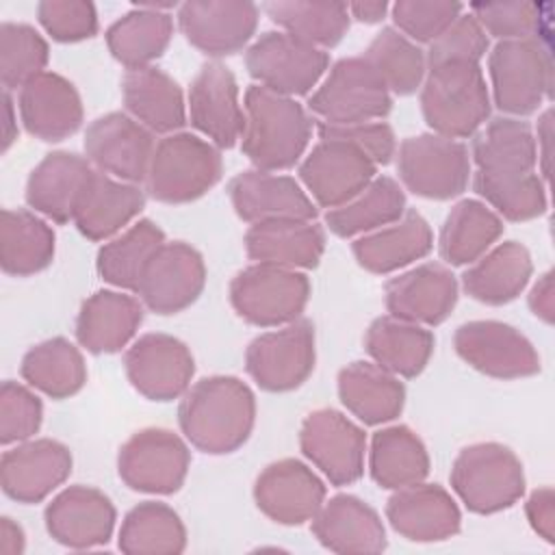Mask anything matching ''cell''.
I'll return each mask as SVG.
<instances>
[{"mask_svg": "<svg viewBox=\"0 0 555 555\" xmlns=\"http://www.w3.org/2000/svg\"><path fill=\"white\" fill-rule=\"evenodd\" d=\"M254 423L256 397L234 375L202 377L180 397V431L202 453H234L249 440Z\"/></svg>", "mask_w": 555, "mask_h": 555, "instance_id": "1", "label": "cell"}, {"mask_svg": "<svg viewBox=\"0 0 555 555\" xmlns=\"http://www.w3.org/2000/svg\"><path fill=\"white\" fill-rule=\"evenodd\" d=\"M245 126L241 150L256 169L284 171L295 167L306 154L314 117L295 98L249 85L243 98Z\"/></svg>", "mask_w": 555, "mask_h": 555, "instance_id": "2", "label": "cell"}, {"mask_svg": "<svg viewBox=\"0 0 555 555\" xmlns=\"http://www.w3.org/2000/svg\"><path fill=\"white\" fill-rule=\"evenodd\" d=\"M418 91L423 117L436 134L462 141L490 119L492 100L481 63L447 61L431 65Z\"/></svg>", "mask_w": 555, "mask_h": 555, "instance_id": "3", "label": "cell"}, {"mask_svg": "<svg viewBox=\"0 0 555 555\" xmlns=\"http://www.w3.org/2000/svg\"><path fill=\"white\" fill-rule=\"evenodd\" d=\"M223 176L221 150L193 132H173L156 141L145 193L163 204H189L206 195Z\"/></svg>", "mask_w": 555, "mask_h": 555, "instance_id": "4", "label": "cell"}, {"mask_svg": "<svg viewBox=\"0 0 555 555\" xmlns=\"http://www.w3.org/2000/svg\"><path fill=\"white\" fill-rule=\"evenodd\" d=\"M451 490L473 514H496L525 494L520 457L501 442H473L464 447L449 473Z\"/></svg>", "mask_w": 555, "mask_h": 555, "instance_id": "5", "label": "cell"}, {"mask_svg": "<svg viewBox=\"0 0 555 555\" xmlns=\"http://www.w3.org/2000/svg\"><path fill=\"white\" fill-rule=\"evenodd\" d=\"M490 100L509 117L535 113L551 93L553 65L544 39L496 41L488 52Z\"/></svg>", "mask_w": 555, "mask_h": 555, "instance_id": "6", "label": "cell"}, {"mask_svg": "<svg viewBox=\"0 0 555 555\" xmlns=\"http://www.w3.org/2000/svg\"><path fill=\"white\" fill-rule=\"evenodd\" d=\"M306 104L314 121L345 126L384 119L392 108V95L360 54L336 61Z\"/></svg>", "mask_w": 555, "mask_h": 555, "instance_id": "7", "label": "cell"}, {"mask_svg": "<svg viewBox=\"0 0 555 555\" xmlns=\"http://www.w3.org/2000/svg\"><path fill=\"white\" fill-rule=\"evenodd\" d=\"M397 173L401 184L425 199H453L462 195L473 176L468 145L436 132L405 137L397 145Z\"/></svg>", "mask_w": 555, "mask_h": 555, "instance_id": "8", "label": "cell"}, {"mask_svg": "<svg viewBox=\"0 0 555 555\" xmlns=\"http://www.w3.org/2000/svg\"><path fill=\"white\" fill-rule=\"evenodd\" d=\"M310 299V280L299 269L254 262L230 282L234 312L256 327H280L299 319Z\"/></svg>", "mask_w": 555, "mask_h": 555, "instance_id": "9", "label": "cell"}, {"mask_svg": "<svg viewBox=\"0 0 555 555\" xmlns=\"http://www.w3.org/2000/svg\"><path fill=\"white\" fill-rule=\"evenodd\" d=\"M247 74L256 85L288 95H308L330 69V54L284 30H267L245 50Z\"/></svg>", "mask_w": 555, "mask_h": 555, "instance_id": "10", "label": "cell"}, {"mask_svg": "<svg viewBox=\"0 0 555 555\" xmlns=\"http://www.w3.org/2000/svg\"><path fill=\"white\" fill-rule=\"evenodd\" d=\"M314 364V325L304 317L262 332L245 351V369L249 377L267 392H288L299 388L312 375Z\"/></svg>", "mask_w": 555, "mask_h": 555, "instance_id": "11", "label": "cell"}, {"mask_svg": "<svg viewBox=\"0 0 555 555\" xmlns=\"http://www.w3.org/2000/svg\"><path fill=\"white\" fill-rule=\"evenodd\" d=\"M191 466L186 438L167 427L134 431L117 453L119 479L137 492L173 494L182 488Z\"/></svg>", "mask_w": 555, "mask_h": 555, "instance_id": "12", "label": "cell"}, {"mask_svg": "<svg viewBox=\"0 0 555 555\" xmlns=\"http://www.w3.org/2000/svg\"><path fill=\"white\" fill-rule=\"evenodd\" d=\"M453 347L470 369L494 379H522L542 369L533 343L514 325L494 319L462 323L453 334Z\"/></svg>", "mask_w": 555, "mask_h": 555, "instance_id": "13", "label": "cell"}, {"mask_svg": "<svg viewBox=\"0 0 555 555\" xmlns=\"http://www.w3.org/2000/svg\"><path fill=\"white\" fill-rule=\"evenodd\" d=\"M299 449L332 486H349L364 473L366 434L334 408L312 410L299 429Z\"/></svg>", "mask_w": 555, "mask_h": 555, "instance_id": "14", "label": "cell"}, {"mask_svg": "<svg viewBox=\"0 0 555 555\" xmlns=\"http://www.w3.org/2000/svg\"><path fill=\"white\" fill-rule=\"evenodd\" d=\"M124 371L132 388L150 401L180 399L195 375L191 349L176 336L150 332L124 353Z\"/></svg>", "mask_w": 555, "mask_h": 555, "instance_id": "15", "label": "cell"}, {"mask_svg": "<svg viewBox=\"0 0 555 555\" xmlns=\"http://www.w3.org/2000/svg\"><path fill=\"white\" fill-rule=\"evenodd\" d=\"M85 156L89 163L117 180L141 184L147 178L156 147L154 132L121 111L95 117L85 132Z\"/></svg>", "mask_w": 555, "mask_h": 555, "instance_id": "16", "label": "cell"}, {"mask_svg": "<svg viewBox=\"0 0 555 555\" xmlns=\"http://www.w3.org/2000/svg\"><path fill=\"white\" fill-rule=\"evenodd\" d=\"M176 20L184 39L217 61L249 48L260 9L247 0H191L178 7Z\"/></svg>", "mask_w": 555, "mask_h": 555, "instance_id": "17", "label": "cell"}, {"mask_svg": "<svg viewBox=\"0 0 555 555\" xmlns=\"http://www.w3.org/2000/svg\"><path fill=\"white\" fill-rule=\"evenodd\" d=\"M375 176L377 165L366 154L336 139H319L299 163L306 193L327 210L353 199Z\"/></svg>", "mask_w": 555, "mask_h": 555, "instance_id": "18", "label": "cell"}, {"mask_svg": "<svg viewBox=\"0 0 555 555\" xmlns=\"http://www.w3.org/2000/svg\"><path fill=\"white\" fill-rule=\"evenodd\" d=\"M206 286V262L184 241H165L147 262L137 295L156 314H178L197 301Z\"/></svg>", "mask_w": 555, "mask_h": 555, "instance_id": "19", "label": "cell"}, {"mask_svg": "<svg viewBox=\"0 0 555 555\" xmlns=\"http://www.w3.org/2000/svg\"><path fill=\"white\" fill-rule=\"evenodd\" d=\"M186 115L189 124L219 150H230L241 141L245 108L228 65L208 61L199 67L189 87Z\"/></svg>", "mask_w": 555, "mask_h": 555, "instance_id": "20", "label": "cell"}, {"mask_svg": "<svg viewBox=\"0 0 555 555\" xmlns=\"http://www.w3.org/2000/svg\"><path fill=\"white\" fill-rule=\"evenodd\" d=\"M327 499L325 481L301 460L282 457L267 464L254 481L258 509L278 525L310 522Z\"/></svg>", "mask_w": 555, "mask_h": 555, "instance_id": "21", "label": "cell"}, {"mask_svg": "<svg viewBox=\"0 0 555 555\" xmlns=\"http://www.w3.org/2000/svg\"><path fill=\"white\" fill-rule=\"evenodd\" d=\"M69 447L54 438H28L7 449L0 457V486L17 503L48 499L72 475Z\"/></svg>", "mask_w": 555, "mask_h": 555, "instance_id": "22", "label": "cell"}, {"mask_svg": "<svg viewBox=\"0 0 555 555\" xmlns=\"http://www.w3.org/2000/svg\"><path fill=\"white\" fill-rule=\"evenodd\" d=\"M460 297L457 278L444 262H421L384 286L388 314L425 327H436L449 319Z\"/></svg>", "mask_w": 555, "mask_h": 555, "instance_id": "23", "label": "cell"}, {"mask_svg": "<svg viewBox=\"0 0 555 555\" xmlns=\"http://www.w3.org/2000/svg\"><path fill=\"white\" fill-rule=\"evenodd\" d=\"M117 512L113 501L93 486L63 488L43 512L50 538L67 548H95L106 544L115 531Z\"/></svg>", "mask_w": 555, "mask_h": 555, "instance_id": "24", "label": "cell"}, {"mask_svg": "<svg viewBox=\"0 0 555 555\" xmlns=\"http://www.w3.org/2000/svg\"><path fill=\"white\" fill-rule=\"evenodd\" d=\"M234 212L249 225L275 219L314 221L319 210L306 189L291 176L264 169H245L228 182Z\"/></svg>", "mask_w": 555, "mask_h": 555, "instance_id": "25", "label": "cell"}, {"mask_svg": "<svg viewBox=\"0 0 555 555\" xmlns=\"http://www.w3.org/2000/svg\"><path fill=\"white\" fill-rule=\"evenodd\" d=\"M17 111L26 132L46 143L69 139L85 121V108L76 85L48 69L20 89Z\"/></svg>", "mask_w": 555, "mask_h": 555, "instance_id": "26", "label": "cell"}, {"mask_svg": "<svg viewBox=\"0 0 555 555\" xmlns=\"http://www.w3.org/2000/svg\"><path fill=\"white\" fill-rule=\"evenodd\" d=\"M386 520L410 542H442L462 529V512L451 492L427 481L392 490Z\"/></svg>", "mask_w": 555, "mask_h": 555, "instance_id": "27", "label": "cell"}, {"mask_svg": "<svg viewBox=\"0 0 555 555\" xmlns=\"http://www.w3.org/2000/svg\"><path fill=\"white\" fill-rule=\"evenodd\" d=\"M95 167L87 156L56 150L46 154L26 180V204L37 215L56 223L74 221Z\"/></svg>", "mask_w": 555, "mask_h": 555, "instance_id": "28", "label": "cell"}, {"mask_svg": "<svg viewBox=\"0 0 555 555\" xmlns=\"http://www.w3.org/2000/svg\"><path fill=\"white\" fill-rule=\"evenodd\" d=\"M312 535L332 553L369 555L388 546L382 516L356 494H334L310 520Z\"/></svg>", "mask_w": 555, "mask_h": 555, "instance_id": "29", "label": "cell"}, {"mask_svg": "<svg viewBox=\"0 0 555 555\" xmlns=\"http://www.w3.org/2000/svg\"><path fill=\"white\" fill-rule=\"evenodd\" d=\"M143 301L128 291L102 288L89 295L76 317V338L89 353H117L143 323Z\"/></svg>", "mask_w": 555, "mask_h": 555, "instance_id": "30", "label": "cell"}, {"mask_svg": "<svg viewBox=\"0 0 555 555\" xmlns=\"http://www.w3.org/2000/svg\"><path fill=\"white\" fill-rule=\"evenodd\" d=\"M434 249V232L427 219L408 208L397 221L353 238L351 251L358 264L375 275L401 271Z\"/></svg>", "mask_w": 555, "mask_h": 555, "instance_id": "31", "label": "cell"}, {"mask_svg": "<svg viewBox=\"0 0 555 555\" xmlns=\"http://www.w3.org/2000/svg\"><path fill=\"white\" fill-rule=\"evenodd\" d=\"M126 113L154 134H173L189 124L182 87L156 65L126 69L121 76Z\"/></svg>", "mask_w": 555, "mask_h": 555, "instance_id": "32", "label": "cell"}, {"mask_svg": "<svg viewBox=\"0 0 555 555\" xmlns=\"http://www.w3.org/2000/svg\"><path fill=\"white\" fill-rule=\"evenodd\" d=\"M143 208L145 189L141 184L124 182L95 169L72 223L89 241H108L124 232Z\"/></svg>", "mask_w": 555, "mask_h": 555, "instance_id": "33", "label": "cell"}, {"mask_svg": "<svg viewBox=\"0 0 555 555\" xmlns=\"http://www.w3.org/2000/svg\"><path fill=\"white\" fill-rule=\"evenodd\" d=\"M243 243L254 262L304 271L321 262L325 230L308 219H275L249 225Z\"/></svg>", "mask_w": 555, "mask_h": 555, "instance_id": "34", "label": "cell"}, {"mask_svg": "<svg viewBox=\"0 0 555 555\" xmlns=\"http://www.w3.org/2000/svg\"><path fill=\"white\" fill-rule=\"evenodd\" d=\"M338 399L360 423L384 425L403 412L405 386L373 360H356L338 373Z\"/></svg>", "mask_w": 555, "mask_h": 555, "instance_id": "35", "label": "cell"}, {"mask_svg": "<svg viewBox=\"0 0 555 555\" xmlns=\"http://www.w3.org/2000/svg\"><path fill=\"white\" fill-rule=\"evenodd\" d=\"M533 275L529 249L518 241L492 245L481 258L462 273L464 293L486 306H503L514 301Z\"/></svg>", "mask_w": 555, "mask_h": 555, "instance_id": "36", "label": "cell"}, {"mask_svg": "<svg viewBox=\"0 0 555 555\" xmlns=\"http://www.w3.org/2000/svg\"><path fill=\"white\" fill-rule=\"evenodd\" d=\"M470 160L486 176H518L538 171L533 128L509 115L488 119L470 143Z\"/></svg>", "mask_w": 555, "mask_h": 555, "instance_id": "37", "label": "cell"}, {"mask_svg": "<svg viewBox=\"0 0 555 555\" xmlns=\"http://www.w3.org/2000/svg\"><path fill=\"white\" fill-rule=\"evenodd\" d=\"M436 338L425 325L382 314L364 332L369 358L397 377L410 379L425 371L434 356Z\"/></svg>", "mask_w": 555, "mask_h": 555, "instance_id": "38", "label": "cell"}, {"mask_svg": "<svg viewBox=\"0 0 555 555\" xmlns=\"http://www.w3.org/2000/svg\"><path fill=\"white\" fill-rule=\"evenodd\" d=\"M366 455L371 479L384 490H399L425 481L431 468L425 442L408 425L377 429L371 436Z\"/></svg>", "mask_w": 555, "mask_h": 555, "instance_id": "39", "label": "cell"}, {"mask_svg": "<svg viewBox=\"0 0 555 555\" xmlns=\"http://www.w3.org/2000/svg\"><path fill=\"white\" fill-rule=\"evenodd\" d=\"M56 234L52 225L26 208H4L0 217V264L7 275L28 278L54 260Z\"/></svg>", "mask_w": 555, "mask_h": 555, "instance_id": "40", "label": "cell"}, {"mask_svg": "<svg viewBox=\"0 0 555 555\" xmlns=\"http://www.w3.org/2000/svg\"><path fill=\"white\" fill-rule=\"evenodd\" d=\"M173 37V17L169 11H156L134 4L128 13L106 28V48L126 69L150 67L165 54Z\"/></svg>", "mask_w": 555, "mask_h": 555, "instance_id": "41", "label": "cell"}, {"mask_svg": "<svg viewBox=\"0 0 555 555\" xmlns=\"http://www.w3.org/2000/svg\"><path fill=\"white\" fill-rule=\"evenodd\" d=\"M503 219L481 199H460L444 217L438 251L447 267H464L481 258L503 234Z\"/></svg>", "mask_w": 555, "mask_h": 555, "instance_id": "42", "label": "cell"}, {"mask_svg": "<svg viewBox=\"0 0 555 555\" xmlns=\"http://www.w3.org/2000/svg\"><path fill=\"white\" fill-rule=\"evenodd\" d=\"M405 206L403 186L390 176H375L353 199L325 212V225L340 238H358L397 221Z\"/></svg>", "mask_w": 555, "mask_h": 555, "instance_id": "43", "label": "cell"}, {"mask_svg": "<svg viewBox=\"0 0 555 555\" xmlns=\"http://www.w3.org/2000/svg\"><path fill=\"white\" fill-rule=\"evenodd\" d=\"M165 241V232L158 223L139 219L98 249L95 269L113 288L137 293L147 262Z\"/></svg>", "mask_w": 555, "mask_h": 555, "instance_id": "44", "label": "cell"}, {"mask_svg": "<svg viewBox=\"0 0 555 555\" xmlns=\"http://www.w3.org/2000/svg\"><path fill=\"white\" fill-rule=\"evenodd\" d=\"M20 373L28 386L50 399H69L87 384L85 356L63 336L33 345L22 358Z\"/></svg>", "mask_w": 555, "mask_h": 555, "instance_id": "45", "label": "cell"}, {"mask_svg": "<svg viewBox=\"0 0 555 555\" xmlns=\"http://www.w3.org/2000/svg\"><path fill=\"white\" fill-rule=\"evenodd\" d=\"M117 546L128 555H178L186 548V527L167 503L143 501L124 516Z\"/></svg>", "mask_w": 555, "mask_h": 555, "instance_id": "46", "label": "cell"}, {"mask_svg": "<svg viewBox=\"0 0 555 555\" xmlns=\"http://www.w3.org/2000/svg\"><path fill=\"white\" fill-rule=\"evenodd\" d=\"M264 13L271 17L278 30H284L325 52L338 46L351 26V15L345 2L273 0L264 4Z\"/></svg>", "mask_w": 555, "mask_h": 555, "instance_id": "47", "label": "cell"}, {"mask_svg": "<svg viewBox=\"0 0 555 555\" xmlns=\"http://www.w3.org/2000/svg\"><path fill=\"white\" fill-rule=\"evenodd\" d=\"M362 56L377 72L390 95L416 93L427 74L425 50L395 26H384L369 41Z\"/></svg>", "mask_w": 555, "mask_h": 555, "instance_id": "48", "label": "cell"}, {"mask_svg": "<svg viewBox=\"0 0 555 555\" xmlns=\"http://www.w3.org/2000/svg\"><path fill=\"white\" fill-rule=\"evenodd\" d=\"M470 184L481 202L501 219L520 223L546 212V182L538 171L518 176H486L475 171Z\"/></svg>", "mask_w": 555, "mask_h": 555, "instance_id": "49", "label": "cell"}, {"mask_svg": "<svg viewBox=\"0 0 555 555\" xmlns=\"http://www.w3.org/2000/svg\"><path fill=\"white\" fill-rule=\"evenodd\" d=\"M50 46L30 24H0V80L4 91L22 89L28 80L46 72Z\"/></svg>", "mask_w": 555, "mask_h": 555, "instance_id": "50", "label": "cell"}, {"mask_svg": "<svg viewBox=\"0 0 555 555\" xmlns=\"http://www.w3.org/2000/svg\"><path fill=\"white\" fill-rule=\"evenodd\" d=\"M473 17L496 41L509 39H542L544 15L535 2H475L468 7Z\"/></svg>", "mask_w": 555, "mask_h": 555, "instance_id": "51", "label": "cell"}, {"mask_svg": "<svg viewBox=\"0 0 555 555\" xmlns=\"http://www.w3.org/2000/svg\"><path fill=\"white\" fill-rule=\"evenodd\" d=\"M464 11L460 2L438 0H399L390 7L395 28L418 46H429Z\"/></svg>", "mask_w": 555, "mask_h": 555, "instance_id": "52", "label": "cell"}, {"mask_svg": "<svg viewBox=\"0 0 555 555\" xmlns=\"http://www.w3.org/2000/svg\"><path fill=\"white\" fill-rule=\"evenodd\" d=\"M43 423V403L20 382L7 379L0 386V442L4 447L33 438Z\"/></svg>", "mask_w": 555, "mask_h": 555, "instance_id": "53", "label": "cell"}, {"mask_svg": "<svg viewBox=\"0 0 555 555\" xmlns=\"http://www.w3.org/2000/svg\"><path fill=\"white\" fill-rule=\"evenodd\" d=\"M488 50H490V37L473 17L470 11H462L453 20V24L427 46L425 61H427V67L447 63V61L479 63Z\"/></svg>", "mask_w": 555, "mask_h": 555, "instance_id": "54", "label": "cell"}, {"mask_svg": "<svg viewBox=\"0 0 555 555\" xmlns=\"http://www.w3.org/2000/svg\"><path fill=\"white\" fill-rule=\"evenodd\" d=\"M41 28L59 43H76L98 33V11L87 0H43L37 4Z\"/></svg>", "mask_w": 555, "mask_h": 555, "instance_id": "55", "label": "cell"}, {"mask_svg": "<svg viewBox=\"0 0 555 555\" xmlns=\"http://www.w3.org/2000/svg\"><path fill=\"white\" fill-rule=\"evenodd\" d=\"M317 134H319V139H336V141H345V143L358 147L377 167L388 165L395 158L397 145H399L392 126L386 124L384 119L362 121V124H345V126H332V124L317 121Z\"/></svg>", "mask_w": 555, "mask_h": 555, "instance_id": "56", "label": "cell"}, {"mask_svg": "<svg viewBox=\"0 0 555 555\" xmlns=\"http://www.w3.org/2000/svg\"><path fill=\"white\" fill-rule=\"evenodd\" d=\"M525 514L531 529L548 544L555 542V494L551 486L535 488L525 501Z\"/></svg>", "mask_w": 555, "mask_h": 555, "instance_id": "57", "label": "cell"}, {"mask_svg": "<svg viewBox=\"0 0 555 555\" xmlns=\"http://www.w3.org/2000/svg\"><path fill=\"white\" fill-rule=\"evenodd\" d=\"M529 310L533 317H538L544 323H553L555 319V284H553V271H544L535 284L529 291Z\"/></svg>", "mask_w": 555, "mask_h": 555, "instance_id": "58", "label": "cell"}, {"mask_svg": "<svg viewBox=\"0 0 555 555\" xmlns=\"http://www.w3.org/2000/svg\"><path fill=\"white\" fill-rule=\"evenodd\" d=\"M551 137H553V108H546L538 117V126L533 128L538 173L542 176L544 182L548 180V171H551Z\"/></svg>", "mask_w": 555, "mask_h": 555, "instance_id": "59", "label": "cell"}, {"mask_svg": "<svg viewBox=\"0 0 555 555\" xmlns=\"http://www.w3.org/2000/svg\"><path fill=\"white\" fill-rule=\"evenodd\" d=\"M26 548L24 529L9 516L0 518V553L20 555Z\"/></svg>", "mask_w": 555, "mask_h": 555, "instance_id": "60", "label": "cell"}, {"mask_svg": "<svg viewBox=\"0 0 555 555\" xmlns=\"http://www.w3.org/2000/svg\"><path fill=\"white\" fill-rule=\"evenodd\" d=\"M347 9H349L351 20H358L362 24H377L388 15L390 4L384 0L382 2H349Z\"/></svg>", "mask_w": 555, "mask_h": 555, "instance_id": "61", "label": "cell"}, {"mask_svg": "<svg viewBox=\"0 0 555 555\" xmlns=\"http://www.w3.org/2000/svg\"><path fill=\"white\" fill-rule=\"evenodd\" d=\"M4 130H2V152H7L17 134H20V128H17V104L13 102L11 98V91H4Z\"/></svg>", "mask_w": 555, "mask_h": 555, "instance_id": "62", "label": "cell"}]
</instances>
